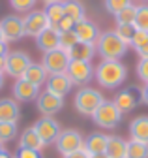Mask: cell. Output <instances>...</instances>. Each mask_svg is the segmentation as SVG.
I'll return each mask as SVG.
<instances>
[{
    "instance_id": "6da1fadb",
    "label": "cell",
    "mask_w": 148,
    "mask_h": 158,
    "mask_svg": "<svg viewBox=\"0 0 148 158\" xmlns=\"http://www.w3.org/2000/svg\"><path fill=\"white\" fill-rule=\"evenodd\" d=\"M94 75L98 83L105 89H115L126 81L127 70L120 60H101L99 66H96Z\"/></svg>"
},
{
    "instance_id": "7a4b0ae2",
    "label": "cell",
    "mask_w": 148,
    "mask_h": 158,
    "mask_svg": "<svg viewBox=\"0 0 148 158\" xmlns=\"http://www.w3.org/2000/svg\"><path fill=\"white\" fill-rule=\"evenodd\" d=\"M96 51L103 56V60H118V58L126 55L127 44L122 42L115 30H107L99 34L98 42H96Z\"/></svg>"
},
{
    "instance_id": "3957f363",
    "label": "cell",
    "mask_w": 148,
    "mask_h": 158,
    "mask_svg": "<svg viewBox=\"0 0 148 158\" xmlns=\"http://www.w3.org/2000/svg\"><path fill=\"white\" fill-rule=\"evenodd\" d=\"M103 100L105 98L101 96L99 90L90 89V87H83L75 94V107L83 115H94V111L103 104Z\"/></svg>"
},
{
    "instance_id": "277c9868",
    "label": "cell",
    "mask_w": 148,
    "mask_h": 158,
    "mask_svg": "<svg viewBox=\"0 0 148 158\" xmlns=\"http://www.w3.org/2000/svg\"><path fill=\"white\" fill-rule=\"evenodd\" d=\"M92 118H94V123L101 128H115L120 124L122 121V111L116 107L115 102H107L103 100V104L94 111V115H92Z\"/></svg>"
},
{
    "instance_id": "5b68a950",
    "label": "cell",
    "mask_w": 148,
    "mask_h": 158,
    "mask_svg": "<svg viewBox=\"0 0 148 158\" xmlns=\"http://www.w3.org/2000/svg\"><path fill=\"white\" fill-rule=\"evenodd\" d=\"M68 64H69V56H68V51H64V49H53V51L45 53L43 62H41V66L45 68V72L49 75L66 73Z\"/></svg>"
},
{
    "instance_id": "8992f818",
    "label": "cell",
    "mask_w": 148,
    "mask_h": 158,
    "mask_svg": "<svg viewBox=\"0 0 148 158\" xmlns=\"http://www.w3.org/2000/svg\"><path fill=\"white\" fill-rule=\"evenodd\" d=\"M56 149L60 154H71V152H75L79 149H83L84 145V139L81 137V134L77 130H62L56 137Z\"/></svg>"
},
{
    "instance_id": "52a82bcc",
    "label": "cell",
    "mask_w": 148,
    "mask_h": 158,
    "mask_svg": "<svg viewBox=\"0 0 148 158\" xmlns=\"http://www.w3.org/2000/svg\"><path fill=\"white\" fill-rule=\"evenodd\" d=\"M66 75L71 79L73 85H84L94 75V68H92L90 62H84V60H69L66 68Z\"/></svg>"
},
{
    "instance_id": "ba28073f",
    "label": "cell",
    "mask_w": 148,
    "mask_h": 158,
    "mask_svg": "<svg viewBox=\"0 0 148 158\" xmlns=\"http://www.w3.org/2000/svg\"><path fill=\"white\" fill-rule=\"evenodd\" d=\"M34 130H36V134L40 135V139L43 141V145L54 143V141H56V137H58V134L62 132L60 124L54 121L53 117H41L40 121H36Z\"/></svg>"
},
{
    "instance_id": "9c48e42d",
    "label": "cell",
    "mask_w": 148,
    "mask_h": 158,
    "mask_svg": "<svg viewBox=\"0 0 148 158\" xmlns=\"http://www.w3.org/2000/svg\"><path fill=\"white\" fill-rule=\"evenodd\" d=\"M28 66H30V58H28L26 53L13 51V53L6 55V66H4V70H6L8 75L19 79V77H23V73H25V70Z\"/></svg>"
},
{
    "instance_id": "30bf717a",
    "label": "cell",
    "mask_w": 148,
    "mask_h": 158,
    "mask_svg": "<svg viewBox=\"0 0 148 158\" xmlns=\"http://www.w3.org/2000/svg\"><path fill=\"white\" fill-rule=\"evenodd\" d=\"M23 27H25V34H26V36H34V38H36V36H40L45 28H49L51 23H49L45 11L36 10V11L28 13V15L23 19Z\"/></svg>"
},
{
    "instance_id": "8fae6325",
    "label": "cell",
    "mask_w": 148,
    "mask_h": 158,
    "mask_svg": "<svg viewBox=\"0 0 148 158\" xmlns=\"http://www.w3.org/2000/svg\"><path fill=\"white\" fill-rule=\"evenodd\" d=\"M141 102H142V90L139 87H127L122 92H118L115 98V104L122 113L135 109Z\"/></svg>"
},
{
    "instance_id": "7c38bea8",
    "label": "cell",
    "mask_w": 148,
    "mask_h": 158,
    "mask_svg": "<svg viewBox=\"0 0 148 158\" xmlns=\"http://www.w3.org/2000/svg\"><path fill=\"white\" fill-rule=\"evenodd\" d=\"M0 28H2L4 42H15L25 36V27H23V19L17 15H6L0 21Z\"/></svg>"
},
{
    "instance_id": "4fadbf2b",
    "label": "cell",
    "mask_w": 148,
    "mask_h": 158,
    "mask_svg": "<svg viewBox=\"0 0 148 158\" xmlns=\"http://www.w3.org/2000/svg\"><path fill=\"white\" fill-rule=\"evenodd\" d=\"M36 106H38L40 113H43V117H51L54 113H58L62 107H64V98L60 96H54L51 92H43L36 98Z\"/></svg>"
},
{
    "instance_id": "5bb4252c",
    "label": "cell",
    "mask_w": 148,
    "mask_h": 158,
    "mask_svg": "<svg viewBox=\"0 0 148 158\" xmlns=\"http://www.w3.org/2000/svg\"><path fill=\"white\" fill-rule=\"evenodd\" d=\"M71 87H73V83L66 73H54V75H49V79H47V92H51L54 96L64 98L71 90Z\"/></svg>"
},
{
    "instance_id": "9a60e30c",
    "label": "cell",
    "mask_w": 148,
    "mask_h": 158,
    "mask_svg": "<svg viewBox=\"0 0 148 158\" xmlns=\"http://www.w3.org/2000/svg\"><path fill=\"white\" fill-rule=\"evenodd\" d=\"M73 30H75L77 34V40L79 42H86V44H96L98 38H99V30L94 23L86 21V19H83V21L75 23V27H73Z\"/></svg>"
},
{
    "instance_id": "2e32d148",
    "label": "cell",
    "mask_w": 148,
    "mask_h": 158,
    "mask_svg": "<svg viewBox=\"0 0 148 158\" xmlns=\"http://www.w3.org/2000/svg\"><path fill=\"white\" fill-rule=\"evenodd\" d=\"M13 94L21 102H30V100H36L40 96V87H36V85H32V83L19 77L13 85Z\"/></svg>"
},
{
    "instance_id": "e0dca14e",
    "label": "cell",
    "mask_w": 148,
    "mask_h": 158,
    "mask_svg": "<svg viewBox=\"0 0 148 158\" xmlns=\"http://www.w3.org/2000/svg\"><path fill=\"white\" fill-rule=\"evenodd\" d=\"M36 45H38V49H41L43 53L58 49V28L56 27L45 28L40 36H36Z\"/></svg>"
},
{
    "instance_id": "ac0fdd59",
    "label": "cell",
    "mask_w": 148,
    "mask_h": 158,
    "mask_svg": "<svg viewBox=\"0 0 148 158\" xmlns=\"http://www.w3.org/2000/svg\"><path fill=\"white\" fill-rule=\"evenodd\" d=\"M94 55H96V45L94 44H86V42H77L75 45L68 51L69 60H84V62H90Z\"/></svg>"
},
{
    "instance_id": "d6986e66",
    "label": "cell",
    "mask_w": 148,
    "mask_h": 158,
    "mask_svg": "<svg viewBox=\"0 0 148 158\" xmlns=\"http://www.w3.org/2000/svg\"><path fill=\"white\" fill-rule=\"evenodd\" d=\"M107 137H109V135L99 134V132L90 134L86 139H84L83 149H84L88 154H103V152H105V149H107Z\"/></svg>"
},
{
    "instance_id": "ffe728a7",
    "label": "cell",
    "mask_w": 148,
    "mask_h": 158,
    "mask_svg": "<svg viewBox=\"0 0 148 158\" xmlns=\"http://www.w3.org/2000/svg\"><path fill=\"white\" fill-rule=\"evenodd\" d=\"M21 111L15 100H10V98L0 100V123H17Z\"/></svg>"
},
{
    "instance_id": "44dd1931",
    "label": "cell",
    "mask_w": 148,
    "mask_h": 158,
    "mask_svg": "<svg viewBox=\"0 0 148 158\" xmlns=\"http://www.w3.org/2000/svg\"><path fill=\"white\" fill-rule=\"evenodd\" d=\"M129 134H131V139L148 143V117L133 118L131 124H129Z\"/></svg>"
},
{
    "instance_id": "7402d4cb",
    "label": "cell",
    "mask_w": 148,
    "mask_h": 158,
    "mask_svg": "<svg viewBox=\"0 0 148 158\" xmlns=\"http://www.w3.org/2000/svg\"><path fill=\"white\" fill-rule=\"evenodd\" d=\"M21 79H25V81H28V83H32V85H36V87H40L41 83H45L47 72H45V68H43L41 64L30 62V66L25 70V73H23Z\"/></svg>"
},
{
    "instance_id": "603a6c76",
    "label": "cell",
    "mask_w": 148,
    "mask_h": 158,
    "mask_svg": "<svg viewBox=\"0 0 148 158\" xmlns=\"http://www.w3.org/2000/svg\"><path fill=\"white\" fill-rule=\"evenodd\" d=\"M126 143L118 135H109L107 137V149L105 154L109 158H126Z\"/></svg>"
},
{
    "instance_id": "cb8c5ba5",
    "label": "cell",
    "mask_w": 148,
    "mask_h": 158,
    "mask_svg": "<svg viewBox=\"0 0 148 158\" xmlns=\"http://www.w3.org/2000/svg\"><path fill=\"white\" fill-rule=\"evenodd\" d=\"M19 147L34 149V151H41V147H45V145H43V141L40 139V135L36 134L34 126H30V128H26V130L21 134V137H19Z\"/></svg>"
},
{
    "instance_id": "d4e9b609",
    "label": "cell",
    "mask_w": 148,
    "mask_h": 158,
    "mask_svg": "<svg viewBox=\"0 0 148 158\" xmlns=\"http://www.w3.org/2000/svg\"><path fill=\"white\" fill-rule=\"evenodd\" d=\"M62 6H64V15L69 17L71 21L79 23L84 19V6L77 0H68V2H62Z\"/></svg>"
},
{
    "instance_id": "484cf974",
    "label": "cell",
    "mask_w": 148,
    "mask_h": 158,
    "mask_svg": "<svg viewBox=\"0 0 148 158\" xmlns=\"http://www.w3.org/2000/svg\"><path fill=\"white\" fill-rule=\"evenodd\" d=\"M126 158H148V143L141 141H127L126 143Z\"/></svg>"
},
{
    "instance_id": "4316f807",
    "label": "cell",
    "mask_w": 148,
    "mask_h": 158,
    "mask_svg": "<svg viewBox=\"0 0 148 158\" xmlns=\"http://www.w3.org/2000/svg\"><path fill=\"white\" fill-rule=\"evenodd\" d=\"M45 15H47V19H49L51 27H56V25L60 23V19L64 17V6H62V2H56V4H47Z\"/></svg>"
},
{
    "instance_id": "83f0119b",
    "label": "cell",
    "mask_w": 148,
    "mask_h": 158,
    "mask_svg": "<svg viewBox=\"0 0 148 158\" xmlns=\"http://www.w3.org/2000/svg\"><path fill=\"white\" fill-rule=\"evenodd\" d=\"M79 42L75 30H66V32H58V49L69 51L73 45Z\"/></svg>"
},
{
    "instance_id": "f1b7e54d",
    "label": "cell",
    "mask_w": 148,
    "mask_h": 158,
    "mask_svg": "<svg viewBox=\"0 0 148 158\" xmlns=\"http://www.w3.org/2000/svg\"><path fill=\"white\" fill-rule=\"evenodd\" d=\"M135 15H137V6L129 4L127 8H124L122 11H118L115 17H116V23L118 25H133Z\"/></svg>"
},
{
    "instance_id": "f546056e",
    "label": "cell",
    "mask_w": 148,
    "mask_h": 158,
    "mask_svg": "<svg viewBox=\"0 0 148 158\" xmlns=\"http://www.w3.org/2000/svg\"><path fill=\"white\" fill-rule=\"evenodd\" d=\"M17 137V123H0V141L6 143Z\"/></svg>"
},
{
    "instance_id": "4dcf8cb0",
    "label": "cell",
    "mask_w": 148,
    "mask_h": 158,
    "mask_svg": "<svg viewBox=\"0 0 148 158\" xmlns=\"http://www.w3.org/2000/svg\"><path fill=\"white\" fill-rule=\"evenodd\" d=\"M133 25L137 30L148 32V6H137V15H135Z\"/></svg>"
},
{
    "instance_id": "1f68e13d",
    "label": "cell",
    "mask_w": 148,
    "mask_h": 158,
    "mask_svg": "<svg viewBox=\"0 0 148 158\" xmlns=\"http://www.w3.org/2000/svg\"><path fill=\"white\" fill-rule=\"evenodd\" d=\"M135 25H118L116 27V34H118V38L122 40L124 44H127V45H131V40H133V34H135Z\"/></svg>"
},
{
    "instance_id": "d6a6232c",
    "label": "cell",
    "mask_w": 148,
    "mask_h": 158,
    "mask_svg": "<svg viewBox=\"0 0 148 158\" xmlns=\"http://www.w3.org/2000/svg\"><path fill=\"white\" fill-rule=\"evenodd\" d=\"M129 4H131V0H105V8L109 13L116 15L118 11H122L124 8H127Z\"/></svg>"
},
{
    "instance_id": "836d02e7",
    "label": "cell",
    "mask_w": 148,
    "mask_h": 158,
    "mask_svg": "<svg viewBox=\"0 0 148 158\" xmlns=\"http://www.w3.org/2000/svg\"><path fill=\"white\" fill-rule=\"evenodd\" d=\"M148 44V32H144V30H135V34H133V40H131V47H135L137 51L142 47V45H146Z\"/></svg>"
},
{
    "instance_id": "e575fe53",
    "label": "cell",
    "mask_w": 148,
    "mask_h": 158,
    "mask_svg": "<svg viewBox=\"0 0 148 158\" xmlns=\"http://www.w3.org/2000/svg\"><path fill=\"white\" fill-rule=\"evenodd\" d=\"M36 0H10V6L15 11H28L30 8H34Z\"/></svg>"
},
{
    "instance_id": "d590c367",
    "label": "cell",
    "mask_w": 148,
    "mask_h": 158,
    "mask_svg": "<svg viewBox=\"0 0 148 158\" xmlns=\"http://www.w3.org/2000/svg\"><path fill=\"white\" fill-rule=\"evenodd\" d=\"M137 75L141 81H144L148 85V58H141L137 64Z\"/></svg>"
},
{
    "instance_id": "8d00e7d4",
    "label": "cell",
    "mask_w": 148,
    "mask_h": 158,
    "mask_svg": "<svg viewBox=\"0 0 148 158\" xmlns=\"http://www.w3.org/2000/svg\"><path fill=\"white\" fill-rule=\"evenodd\" d=\"M17 158H41V154H40V151L19 147V151H17Z\"/></svg>"
},
{
    "instance_id": "74e56055",
    "label": "cell",
    "mask_w": 148,
    "mask_h": 158,
    "mask_svg": "<svg viewBox=\"0 0 148 158\" xmlns=\"http://www.w3.org/2000/svg\"><path fill=\"white\" fill-rule=\"evenodd\" d=\"M73 27H75V21H71L69 17H62L60 19V23L56 25V28H58V32H66V30H73Z\"/></svg>"
},
{
    "instance_id": "f35d334b",
    "label": "cell",
    "mask_w": 148,
    "mask_h": 158,
    "mask_svg": "<svg viewBox=\"0 0 148 158\" xmlns=\"http://www.w3.org/2000/svg\"><path fill=\"white\" fill-rule=\"evenodd\" d=\"M90 154L84 151V149H79V151H75V152H71V154H66L64 158H88Z\"/></svg>"
},
{
    "instance_id": "ab89813d",
    "label": "cell",
    "mask_w": 148,
    "mask_h": 158,
    "mask_svg": "<svg viewBox=\"0 0 148 158\" xmlns=\"http://www.w3.org/2000/svg\"><path fill=\"white\" fill-rule=\"evenodd\" d=\"M10 51H8V45H6V42H0V58H6V55H8Z\"/></svg>"
},
{
    "instance_id": "60d3db41",
    "label": "cell",
    "mask_w": 148,
    "mask_h": 158,
    "mask_svg": "<svg viewBox=\"0 0 148 158\" xmlns=\"http://www.w3.org/2000/svg\"><path fill=\"white\" fill-rule=\"evenodd\" d=\"M137 53L141 55V58H148V44H146V45H142Z\"/></svg>"
},
{
    "instance_id": "b9f144b4",
    "label": "cell",
    "mask_w": 148,
    "mask_h": 158,
    "mask_svg": "<svg viewBox=\"0 0 148 158\" xmlns=\"http://www.w3.org/2000/svg\"><path fill=\"white\" fill-rule=\"evenodd\" d=\"M142 102L148 106V85H144V89H142Z\"/></svg>"
},
{
    "instance_id": "7bdbcfd3",
    "label": "cell",
    "mask_w": 148,
    "mask_h": 158,
    "mask_svg": "<svg viewBox=\"0 0 148 158\" xmlns=\"http://www.w3.org/2000/svg\"><path fill=\"white\" fill-rule=\"evenodd\" d=\"M88 158H109V156H107V154L103 152V154H90Z\"/></svg>"
},
{
    "instance_id": "ee69618b",
    "label": "cell",
    "mask_w": 148,
    "mask_h": 158,
    "mask_svg": "<svg viewBox=\"0 0 148 158\" xmlns=\"http://www.w3.org/2000/svg\"><path fill=\"white\" fill-rule=\"evenodd\" d=\"M4 66H6V58H0V73L4 72Z\"/></svg>"
},
{
    "instance_id": "f6af8a7d",
    "label": "cell",
    "mask_w": 148,
    "mask_h": 158,
    "mask_svg": "<svg viewBox=\"0 0 148 158\" xmlns=\"http://www.w3.org/2000/svg\"><path fill=\"white\" fill-rule=\"evenodd\" d=\"M0 158H13V156H11V154H10V152H6V151H4V152H2V154H0Z\"/></svg>"
},
{
    "instance_id": "bcb514c9",
    "label": "cell",
    "mask_w": 148,
    "mask_h": 158,
    "mask_svg": "<svg viewBox=\"0 0 148 158\" xmlns=\"http://www.w3.org/2000/svg\"><path fill=\"white\" fill-rule=\"evenodd\" d=\"M45 4H56V2H60V0H43Z\"/></svg>"
},
{
    "instance_id": "7dc6e473",
    "label": "cell",
    "mask_w": 148,
    "mask_h": 158,
    "mask_svg": "<svg viewBox=\"0 0 148 158\" xmlns=\"http://www.w3.org/2000/svg\"><path fill=\"white\" fill-rule=\"evenodd\" d=\"M2 87H4V75L0 73V89H2Z\"/></svg>"
},
{
    "instance_id": "c3c4849f",
    "label": "cell",
    "mask_w": 148,
    "mask_h": 158,
    "mask_svg": "<svg viewBox=\"0 0 148 158\" xmlns=\"http://www.w3.org/2000/svg\"><path fill=\"white\" fill-rule=\"evenodd\" d=\"M4 151H6V149H4V145H2V141H0V154H2Z\"/></svg>"
},
{
    "instance_id": "681fc988",
    "label": "cell",
    "mask_w": 148,
    "mask_h": 158,
    "mask_svg": "<svg viewBox=\"0 0 148 158\" xmlns=\"http://www.w3.org/2000/svg\"><path fill=\"white\" fill-rule=\"evenodd\" d=\"M0 42H4V36H2V28H0Z\"/></svg>"
}]
</instances>
